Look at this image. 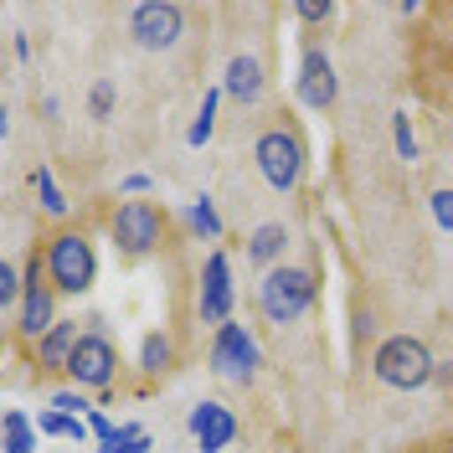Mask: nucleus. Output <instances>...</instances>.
<instances>
[{
	"instance_id": "nucleus-1",
	"label": "nucleus",
	"mask_w": 453,
	"mask_h": 453,
	"mask_svg": "<svg viewBox=\"0 0 453 453\" xmlns=\"http://www.w3.org/2000/svg\"><path fill=\"white\" fill-rule=\"evenodd\" d=\"M314 299H319V283H314L310 268H294V263H279V268H268L263 283H257V310L268 325H299L304 314L314 310Z\"/></svg>"
},
{
	"instance_id": "nucleus-2",
	"label": "nucleus",
	"mask_w": 453,
	"mask_h": 453,
	"mask_svg": "<svg viewBox=\"0 0 453 453\" xmlns=\"http://www.w3.org/2000/svg\"><path fill=\"white\" fill-rule=\"evenodd\" d=\"M371 376L392 392H423L427 381H438V361L418 335H392L376 345L371 356Z\"/></svg>"
},
{
	"instance_id": "nucleus-3",
	"label": "nucleus",
	"mask_w": 453,
	"mask_h": 453,
	"mask_svg": "<svg viewBox=\"0 0 453 453\" xmlns=\"http://www.w3.org/2000/svg\"><path fill=\"white\" fill-rule=\"evenodd\" d=\"M253 165L279 196H288V191H299V180H304V170H310V150H304V140H299L294 129L279 124V129H263L253 140Z\"/></svg>"
},
{
	"instance_id": "nucleus-4",
	"label": "nucleus",
	"mask_w": 453,
	"mask_h": 453,
	"mask_svg": "<svg viewBox=\"0 0 453 453\" xmlns=\"http://www.w3.org/2000/svg\"><path fill=\"white\" fill-rule=\"evenodd\" d=\"M42 257H47V279H52L57 294H88L98 279V253L78 226H62Z\"/></svg>"
},
{
	"instance_id": "nucleus-5",
	"label": "nucleus",
	"mask_w": 453,
	"mask_h": 453,
	"mask_svg": "<svg viewBox=\"0 0 453 453\" xmlns=\"http://www.w3.org/2000/svg\"><path fill=\"white\" fill-rule=\"evenodd\" d=\"M109 237L124 257H150L165 242V211L155 201H124L109 217Z\"/></svg>"
},
{
	"instance_id": "nucleus-6",
	"label": "nucleus",
	"mask_w": 453,
	"mask_h": 453,
	"mask_svg": "<svg viewBox=\"0 0 453 453\" xmlns=\"http://www.w3.org/2000/svg\"><path fill=\"white\" fill-rule=\"evenodd\" d=\"M206 361L211 371L222 376V381H237V387H248L263 366V350H257V340L248 325H237V319H226L222 330L211 335V350H206Z\"/></svg>"
},
{
	"instance_id": "nucleus-7",
	"label": "nucleus",
	"mask_w": 453,
	"mask_h": 453,
	"mask_svg": "<svg viewBox=\"0 0 453 453\" xmlns=\"http://www.w3.org/2000/svg\"><path fill=\"white\" fill-rule=\"evenodd\" d=\"M16 330H21L31 345L57 330V288H52V279H47V257L42 253L27 257V299H21V310H16Z\"/></svg>"
},
{
	"instance_id": "nucleus-8",
	"label": "nucleus",
	"mask_w": 453,
	"mask_h": 453,
	"mask_svg": "<svg viewBox=\"0 0 453 453\" xmlns=\"http://www.w3.org/2000/svg\"><path fill=\"white\" fill-rule=\"evenodd\" d=\"M129 36L140 52H170L186 36V11L175 0H144L129 11Z\"/></svg>"
},
{
	"instance_id": "nucleus-9",
	"label": "nucleus",
	"mask_w": 453,
	"mask_h": 453,
	"mask_svg": "<svg viewBox=\"0 0 453 453\" xmlns=\"http://www.w3.org/2000/svg\"><path fill=\"white\" fill-rule=\"evenodd\" d=\"M67 376H73L78 392H109L113 381H119V350H113V340L88 330L78 340V350H73V361H67Z\"/></svg>"
},
{
	"instance_id": "nucleus-10",
	"label": "nucleus",
	"mask_w": 453,
	"mask_h": 453,
	"mask_svg": "<svg viewBox=\"0 0 453 453\" xmlns=\"http://www.w3.org/2000/svg\"><path fill=\"white\" fill-rule=\"evenodd\" d=\"M294 93H299V104L304 109H330L340 98V78H335V62H330V52L325 47H304V57H299V83H294Z\"/></svg>"
},
{
	"instance_id": "nucleus-11",
	"label": "nucleus",
	"mask_w": 453,
	"mask_h": 453,
	"mask_svg": "<svg viewBox=\"0 0 453 453\" xmlns=\"http://www.w3.org/2000/svg\"><path fill=\"white\" fill-rule=\"evenodd\" d=\"M232 263H226V253H211L206 263H201V299H196V310L206 325H217L222 330L226 319H232Z\"/></svg>"
},
{
	"instance_id": "nucleus-12",
	"label": "nucleus",
	"mask_w": 453,
	"mask_h": 453,
	"mask_svg": "<svg viewBox=\"0 0 453 453\" xmlns=\"http://www.w3.org/2000/svg\"><path fill=\"white\" fill-rule=\"evenodd\" d=\"M186 427H191V438H196L201 453H226L232 438H237V412L226 402H196Z\"/></svg>"
},
{
	"instance_id": "nucleus-13",
	"label": "nucleus",
	"mask_w": 453,
	"mask_h": 453,
	"mask_svg": "<svg viewBox=\"0 0 453 453\" xmlns=\"http://www.w3.org/2000/svg\"><path fill=\"white\" fill-rule=\"evenodd\" d=\"M222 93L232 98V104L253 109L257 98L268 93V73H263V62H257L253 52H237L232 62H226V73H222Z\"/></svg>"
},
{
	"instance_id": "nucleus-14",
	"label": "nucleus",
	"mask_w": 453,
	"mask_h": 453,
	"mask_svg": "<svg viewBox=\"0 0 453 453\" xmlns=\"http://www.w3.org/2000/svg\"><path fill=\"white\" fill-rule=\"evenodd\" d=\"M78 319H57V330L47 340H36V361H42V371H67V361H73V350H78Z\"/></svg>"
},
{
	"instance_id": "nucleus-15",
	"label": "nucleus",
	"mask_w": 453,
	"mask_h": 453,
	"mask_svg": "<svg viewBox=\"0 0 453 453\" xmlns=\"http://www.w3.org/2000/svg\"><path fill=\"white\" fill-rule=\"evenodd\" d=\"M283 253H288V226H283V222H263L253 237H248V257L263 263V273H268V268H279Z\"/></svg>"
},
{
	"instance_id": "nucleus-16",
	"label": "nucleus",
	"mask_w": 453,
	"mask_h": 453,
	"mask_svg": "<svg viewBox=\"0 0 453 453\" xmlns=\"http://www.w3.org/2000/svg\"><path fill=\"white\" fill-rule=\"evenodd\" d=\"M0 433H5V453H36V438H42V427L31 423L21 407H5Z\"/></svg>"
},
{
	"instance_id": "nucleus-17",
	"label": "nucleus",
	"mask_w": 453,
	"mask_h": 453,
	"mask_svg": "<svg viewBox=\"0 0 453 453\" xmlns=\"http://www.w3.org/2000/svg\"><path fill=\"white\" fill-rule=\"evenodd\" d=\"M217 104H222V88H206L196 119H191V129H186V144H191V150H201V144L211 140V129H217Z\"/></svg>"
},
{
	"instance_id": "nucleus-18",
	"label": "nucleus",
	"mask_w": 453,
	"mask_h": 453,
	"mask_svg": "<svg viewBox=\"0 0 453 453\" xmlns=\"http://www.w3.org/2000/svg\"><path fill=\"white\" fill-rule=\"evenodd\" d=\"M31 186H36V201H42V211H47V217H57V222H62L73 201L62 196V186H57V175H52V170H47V165H36V170H31Z\"/></svg>"
},
{
	"instance_id": "nucleus-19",
	"label": "nucleus",
	"mask_w": 453,
	"mask_h": 453,
	"mask_svg": "<svg viewBox=\"0 0 453 453\" xmlns=\"http://www.w3.org/2000/svg\"><path fill=\"white\" fill-rule=\"evenodd\" d=\"M155 443H150V433H144L140 423H124V427H113L109 438L98 443V453H150Z\"/></svg>"
},
{
	"instance_id": "nucleus-20",
	"label": "nucleus",
	"mask_w": 453,
	"mask_h": 453,
	"mask_svg": "<svg viewBox=\"0 0 453 453\" xmlns=\"http://www.w3.org/2000/svg\"><path fill=\"white\" fill-rule=\"evenodd\" d=\"M170 335H160V330H150V335L140 340V371H150V376H160V371L170 366Z\"/></svg>"
},
{
	"instance_id": "nucleus-21",
	"label": "nucleus",
	"mask_w": 453,
	"mask_h": 453,
	"mask_svg": "<svg viewBox=\"0 0 453 453\" xmlns=\"http://www.w3.org/2000/svg\"><path fill=\"white\" fill-rule=\"evenodd\" d=\"M21 299H27V268L21 263H0V304L5 310H21Z\"/></svg>"
},
{
	"instance_id": "nucleus-22",
	"label": "nucleus",
	"mask_w": 453,
	"mask_h": 453,
	"mask_svg": "<svg viewBox=\"0 0 453 453\" xmlns=\"http://www.w3.org/2000/svg\"><path fill=\"white\" fill-rule=\"evenodd\" d=\"M191 226H196L206 242H217V237H222V217H217V201H211V196L191 201Z\"/></svg>"
},
{
	"instance_id": "nucleus-23",
	"label": "nucleus",
	"mask_w": 453,
	"mask_h": 453,
	"mask_svg": "<svg viewBox=\"0 0 453 453\" xmlns=\"http://www.w3.org/2000/svg\"><path fill=\"white\" fill-rule=\"evenodd\" d=\"M392 144L402 160H418V134H412V119H407V109L392 113Z\"/></svg>"
},
{
	"instance_id": "nucleus-24",
	"label": "nucleus",
	"mask_w": 453,
	"mask_h": 453,
	"mask_svg": "<svg viewBox=\"0 0 453 453\" xmlns=\"http://www.w3.org/2000/svg\"><path fill=\"white\" fill-rule=\"evenodd\" d=\"M427 211H433V222L453 237V186H438V191L427 196Z\"/></svg>"
},
{
	"instance_id": "nucleus-25",
	"label": "nucleus",
	"mask_w": 453,
	"mask_h": 453,
	"mask_svg": "<svg viewBox=\"0 0 453 453\" xmlns=\"http://www.w3.org/2000/svg\"><path fill=\"white\" fill-rule=\"evenodd\" d=\"M88 113H93V119H109V113H113V83H109V78H98V83H93V93H88Z\"/></svg>"
},
{
	"instance_id": "nucleus-26",
	"label": "nucleus",
	"mask_w": 453,
	"mask_h": 453,
	"mask_svg": "<svg viewBox=\"0 0 453 453\" xmlns=\"http://www.w3.org/2000/svg\"><path fill=\"white\" fill-rule=\"evenodd\" d=\"M52 407H57V412H67V418H83V412H93L83 392H52Z\"/></svg>"
},
{
	"instance_id": "nucleus-27",
	"label": "nucleus",
	"mask_w": 453,
	"mask_h": 453,
	"mask_svg": "<svg viewBox=\"0 0 453 453\" xmlns=\"http://www.w3.org/2000/svg\"><path fill=\"white\" fill-rule=\"evenodd\" d=\"M294 16H299V21H330V16H335V0H325V5H310V0H304V5H294Z\"/></svg>"
},
{
	"instance_id": "nucleus-28",
	"label": "nucleus",
	"mask_w": 453,
	"mask_h": 453,
	"mask_svg": "<svg viewBox=\"0 0 453 453\" xmlns=\"http://www.w3.org/2000/svg\"><path fill=\"white\" fill-rule=\"evenodd\" d=\"M144 191H155V180H150V175H140V170H134V175H124V196H144Z\"/></svg>"
},
{
	"instance_id": "nucleus-29",
	"label": "nucleus",
	"mask_w": 453,
	"mask_h": 453,
	"mask_svg": "<svg viewBox=\"0 0 453 453\" xmlns=\"http://www.w3.org/2000/svg\"><path fill=\"white\" fill-rule=\"evenodd\" d=\"M88 427H93V438H98V443H104V438H109V433H113V423H109V418H104V412H98V407L88 412Z\"/></svg>"
}]
</instances>
